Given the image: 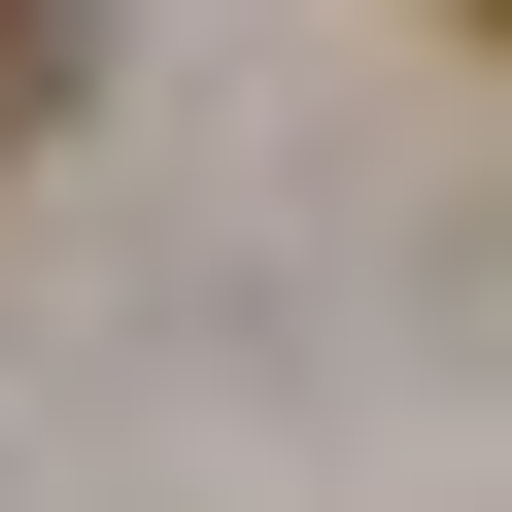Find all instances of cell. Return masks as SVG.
Instances as JSON below:
<instances>
[{
	"label": "cell",
	"mask_w": 512,
	"mask_h": 512,
	"mask_svg": "<svg viewBox=\"0 0 512 512\" xmlns=\"http://www.w3.org/2000/svg\"><path fill=\"white\" fill-rule=\"evenodd\" d=\"M478 35H512V0H478Z\"/></svg>",
	"instance_id": "cell-2"
},
{
	"label": "cell",
	"mask_w": 512,
	"mask_h": 512,
	"mask_svg": "<svg viewBox=\"0 0 512 512\" xmlns=\"http://www.w3.org/2000/svg\"><path fill=\"white\" fill-rule=\"evenodd\" d=\"M35 103H69V0H0V137H35Z\"/></svg>",
	"instance_id": "cell-1"
}]
</instances>
